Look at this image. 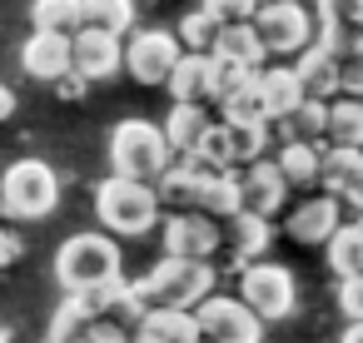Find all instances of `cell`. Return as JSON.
<instances>
[{
    "instance_id": "cell-14",
    "label": "cell",
    "mask_w": 363,
    "mask_h": 343,
    "mask_svg": "<svg viewBox=\"0 0 363 343\" xmlns=\"http://www.w3.org/2000/svg\"><path fill=\"white\" fill-rule=\"evenodd\" d=\"M164 90L174 100H189V105H209V90H214V55H199V50H184L164 80Z\"/></svg>"
},
{
    "instance_id": "cell-32",
    "label": "cell",
    "mask_w": 363,
    "mask_h": 343,
    "mask_svg": "<svg viewBox=\"0 0 363 343\" xmlns=\"http://www.w3.org/2000/svg\"><path fill=\"white\" fill-rule=\"evenodd\" d=\"M85 26L125 35L135 26V0H85Z\"/></svg>"
},
{
    "instance_id": "cell-23",
    "label": "cell",
    "mask_w": 363,
    "mask_h": 343,
    "mask_svg": "<svg viewBox=\"0 0 363 343\" xmlns=\"http://www.w3.org/2000/svg\"><path fill=\"white\" fill-rule=\"evenodd\" d=\"M204 130H209L204 105L174 100V110H169V120H164V140H169V150H174V154H189V150L199 145V135H204Z\"/></svg>"
},
{
    "instance_id": "cell-5",
    "label": "cell",
    "mask_w": 363,
    "mask_h": 343,
    "mask_svg": "<svg viewBox=\"0 0 363 343\" xmlns=\"http://www.w3.org/2000/svg\"><path fill=\"white\" fill-rule=\"evenodd\" d=\"M60 204V179L40 159H16L0 179V209L11 219H45Z\"/></svg>"
},
{
    "instance_id": "cell-3",
    "label": "cell",
    "mask_w": 363,
    "mask_h": 343,
    "mask_svg": "<svg viewBox=\"0 0 363 343\" xmlns=\"http://www.w3.org/2000/svg\"><path fill=\"white\" fill-rule=\"evenodd\" d=\"M150 308L164 303V308H199L209 293H214V269L209 259H179V254H164L145 279H140Z\"/></svg>"
},
{
    "instance_id": "cell-42",
    "label": "cell",
    "mask_w": 363,
    "mask_h": 343,
    "mask_svg": "<svg viewBox=\"0 0 363 343\" xmlns=\"http://www.w3.org/2000/svg\"><path fill=\"white\" fill-rule=\"evenodd\" d=\"M55 90H60V100H80V95H85V75H80V70H65V75L55 80Z\"/></svg>"
},
{
    "instance_id": "cell-22",
    "label": "cell",
    "mask_w": 363,
    "mask_h": 343,
    "mask_svg": "<svg viewBox=\"0 0 363 343\" xmlns=\"http://www.w3.org/2000/svg\"><path fill=\"white\" fill-rule=\"evenodd\" d=\"M323 249H328V269H333L338 279L363 274V224H358V219H353V224H338V229L323 239Z\"/></svg>"
},
{
    "instance_id": "cell-40",
    "label": "cell",
    "mask_w": 363,
    "mask_h": 343,
    "mask_svg": "<svg viewBox=\"0 0 363 343\" xmlns=\"http://www.w3.org/2000/svg\"><path fill=\"white\" fill-rule=\"evenodd\" d=\"M85 343H135V338L125 333L120 318L105 313V318H90V323H85Z\"/></svg>"
},
{
    "instance_id": "cell-10",
    "label": "cell",
    "mask_w": 363,
    "mask_h": 343,
    "mask_svg": "<svg viewBox=\"0 0 363 343\" xmlns=\"http://www.w3.org/2000/svg\"><path fill=\"white\" fill-rule=\"evenodd\" d=\"M219 244H224V234H219L214 214H204V209H179V214H169V224H164V254L209 259Z\"/></svg>"
},
{
    "instance_id": "cell-11",
    "label": "cell",
    "mask_w": 363,
    "mask_h": 343,
    "mask_svg": "<svg viewBox=\"0 0 363 343\" xmlns=\"http://www.w3.org/2000/svg\"><path fill=\"white\" fill-rule=\"evenodd\" d=\"M21 65H26V75L55 85L65 70H75V40H70V30H35L21 45Z\"/></svg>"
},
{
    "instance_id": "cell-15",
    "label": "cell",
    "mask_w": 363,
    "mask_h": 343,
    "mask_svg": "<svg viewBox=\"0 0 363 343\" xmlns=\"http://www.w3.org/2000/svg\"><path fill=\"white\" fill-rule=\"evenodd\" d=\"M219 174V169H204L194 154H184V164L169 159V169L160 174V204H174V209H199V194H204V179Z\"/></svg>"
},
{
    "instance_id": "cell-1",
    "label": "cell",
    "mask_w": 363,
    "mask_h": 343,
    "mask_svg": "<svg viewBox=\"0 0 363 343\" xmlns=\"http://www.w3.org/2000/svg\"><path fill=\"white\" fill-rule=\"evenodd\" d=\"M95 214L110 234H150L155 219H160V194L155 184L145 179H130V174H110L100 189H95Z\"/></svg>"
},
{
    "instance_id": "cell-45",
    "label": "cell",
    "mask_w": 363,
    "mask_h": 343,
    "mask_svg": "<svg viewBox=\"0 0 363 343\" xmlns=\"http://www.w3.org/2000/svg\"><path fill=\"white\" fill-rule=\"evenodd\" d=\"M11 115H16V95L0 85V120H11Z\"/></svg>"
},
{
    "instance_id": "cell-12",
    "label": "cell",
    "mask_w": 363,
    "mask_h": 343,
    "mask_svg": "<svg viewBox=\"0 0 363 343\" xmlns=\"http://www.w3.org/2000/svg\"><path fill=\"white\" fill-rule=\"evenodd\" d=\"M75 70L85 80H110L120 65H125V45L115 30H100V26H80L75 35Z\"/></svg>"
},
{
    "instance_id": "cell-33",
    "label": "cell",
    "mask_w": 363,
    "mask_h": 343,
    "mask_svg": "<svg viewBox=\"0 0 363 343\" xmlns=\"http://www.w3.org/2000/svg\"><path fill=\"white\" fill-rule=\"evenodd\" d=\"M174 35H179V45H184V50L209 55V50H214V40H219V21L199 6V11H189V16L179 21V30H174Z\"/></svg>"
},
{
    "instance_id": "cell-7",
    "label": "cell",
    "mask_w": 363,
    "mask_h": 343,
    "mask_svg": "<svg viewBox=\"0 0 363 343\" xmlns=\"http://www.w3.org/2000/svg\"><path fill=\"white\" fill-rule=\"evenodd\" d=\"M239 293H244V303H249L264 323H269V318H284V313L294 308V274L279 269V264L254 259V264H244V274H239Z\"/></svg>"
},
{
    "instance_id": "cell-39",
    "label": "cell",
    "mask_w": 363,
    "mask_h": 343,
    "mask_svg": "<svg viewBox=\"0 0 363 343\" xmlns=\"http://www.w3.org/2000/svg\"><path fill=\"white\" fill-rule=\"evenodd\" d=\"M204 11H209L219 26H239V21H254V16H259L254 0H204Z\"/></svg>"
},
{
    "instance_id": "cell-6",
    "label": "cell",
    "mask_w": 363,
    "mask_h": 343,
    "mask_svg": "<svg viewBox=\"0 0 363 343\" xmlns=\"http://www.w3.org/2000/svg\"><path fill=\"white\" fill-rule=\"evenodd\" d=\"M194 318H199V338H209V343H259L264 338V318L239 298L209 293Z\"/></svg>"
},
{
    "instance_id": "cell-16",
    "label": "cell",
    "mask_w": 363,
    "mask_h": 343,
    "mask_svg": "<svg viewBox=\"0 0 363 343\" xmlns=\"http://www.w3.org/2000/svg\"><path fill=\"white\" fill-rule=\"evenodd\" d=\"M135 343H199V318H194L189 308H164V303H155V308L140 318Z\"/></svg>"
},
{
    "instance_id": "cell-24",
    "label": "cell",
    "mask_w": 363,
    "mask_h": 343,
    "mask_svg": "<svg viewBox=\"0 0 363 343\" xmlns=\"http://www.w3.org/2000/svg\"><path fill=\"white\" fill-rule=\"evenodd\" d=\"M358 164H363V150H348V145L323 150V159H318V184H323V194H333V199L343 204V189L353 184Z\"/></svg>"
},
{
    "instance_id": "cell-20",
    "label": "cell",
    "mask_w": 363,
    "mask_h": 343,
    "mask_svg": "<svg viewBox=\"0 0 363 343\" xmlns=\"http://www.w3.org/2000/svg\"><path fill=\"white\" fill-rule=\"evenodd\" d=\"M209 55L234 60V65H249V70H264V60H269V50H264V40H259V26H254V21L219 26V40H214V50H209Z\"/></svg>"
},
{
    "instance_id": "cell-46",
    "label": "cell",
    "mask_w": 363,
    "mask_h": 343,
    "mask_svg": "<svg viewBox=\"0 0 363 343\" xmlns=\"http://www.w3.org/2000/svg\"><path fill=\"white\" fill-rule=\"evenodd\" d=\"M338 343H363V318H353V323L343 328V338H338Z\"/></svg>"
},
{
    "instance_id": "cell-29",
    "label": "cell",
    "mask_w": 363,
    "mask_h": 343,
    "mask_svg": "<svg viewBox=\"0 0 363 343\" xmlns=\"http://www.w3.org/2000/svg\"><path fill=\"white\" fill-rule=\"evenodd\" d=\"M199 209L214 214V219H234L239 214V174L234 169H219L204 179V194H199Z\"/></svg>"
},
{
    "instance_id": "cell-44",
    "label": "cell",
    "mask_w": 363,
    "mask_h": 343,
    "mask_svg": "<svg viewBox=\"0 0 363 343\" xmlns=\"http://www.w3.org/2000/svg\"><path fill=\"white\" fill-rule=\"evenodd\" d=\"M343 204H358V214H363V164H358V174H353V184L343 189Z\"/></svg>"
},
{
    "instance_id": "cell-36",
    "label": "cell",
    "mask_w": 363,
    "mask_h": 343,
    "mask_svg": "<svg viewBox=\"0 0 363 343\" xmlns=\"http://www.w3.org/2000/svg\"><path fill=\"white\" fill-rule=\"evenodd\" d=\"M338 95L363 100V35L338 45Z\"/></svg>"
},
{
    "instance_id": "cell-38",
    "label": "cell",
    "mask_w": 363,
    "mask_h": 343,
    "mask_svg": "<svg viewBox=\"0 0 363 343\" xmlns=\"http://www.w3.org/2000/svg\"><path fill=\"white\" fill-rule=\"evenodd\" d=\"M85 308L75 303V293H65V303H60V313H55V323H50V343H75V333H85Z\"/></svg>"
},
{
    "instance_id": "cell-43",
    "label": "cell",
    "mask_w": 363,
    "mask_h": 343,
    "mask_svg": "<svg viewBox=\"0 0 363 343\" xmlns=\"http://www.w3.org/2000/svg\"><path fill=\"white\" fill-rule=\"evenodd\" d=\"M16 259H21V239H16L11 229H0V269L16 264Z\"/></svg>"
},
{
    "instance_id": "cell-30",
    "label": "cell",
    "mask_w": 363,
    "mask_h": 343,
    "mask_svg": "<svg viewBox=\"0 0 363 343\" xmlns=\"http://www.w3.org/2000/svg\"><path fill=\"white\" fill-rule=\"evenodd\" d=\"M35 30H80L85 26V0H35L30 6Z\"/></svg>"
},
{
    "instance_id": "cell-18",
    "label": "cell",
    "mask_w": 363,
    "mask_h": 343,
    "mask_svg": "<svg viewBox=\"0 0 363 343\" xmlns=\"http://www.w3.org/2000/svg\"><path fill=\"white\" fill-rule=\"evenodd\" d=\"M294 75H298L303 95H318V100L338 95V50H328V45L298 50V55H294Z\"/></svg>"
},
{
    "instance_id": "cell-13",
    "label": "cell",
    "mask_w": 363,
    "mask_h": 343,
    "mask_svg": "<svg viewBox=\"0 0 363 343\" xmlns=\"http://www.w3.org/2000/svg\"><path fill=\"white\" fill-rule=\"evenodd\" d=\"M284 174H279V164H264V159H249V169L239 174V209H249V214H264V219H274L279 214V204H284Z\"/></svg>"
},
{
    "instance_id": "cell-9",
    "label": "cell",
    "mask_w": 363,
    "mask_h": 343,
    "mask_svg": "<svg viewBox=\"0 0 363 343\" xmlns=\"http://www.w3.org/2000/svg\"><path fill=\"white\" fill-rule=\"evenodd\" d=\"M179 55H184V45H179L174 30H135L130 45H125V70L140 85H164Z\"/></svg>"
},
{
    "instance_id": "cell-35",
    "label": "cell",
    "mask_w": 363,
    "mask_h": 343,
    "mask_svg": "<svg viewBox=\"0 0 363 343\" xmlns=\"http://www.w3.org/2000/svg\"><path fill=\"white\" fill-rule=\"evenodd\" d=\"M259 80V70H249V65H234V60H219L214 55V90H209V100L214 105H224L229 95H239L244 85H254Z\"/></svg>"
},
{
    "instance_id": "cell-41",
    "label": "cell",
    "mask_w": 363,
    "mask_h": 343,
    "mask_svg": "<svg viewBox=\"0 0 363 343\" xmlns=\"http://www.w3.org/2000/svg\"><path fill=\"white\" fill-rule=\"evenodd\" d=\"M338 308H343V318L353 323V318H363V274H353V279H343L338 283Z\"/></svg>"
},
{
    "instance_id": "cell-26",
    "label": "cell",
    "mask_w": 363,
    "mask_h": 343,
    "mask_svg": "<svg viewBox=\"0 0 363 343\" xmlns=\"http://www.w3.org/2000/svg\"><path fill=\"white\" fill-rule=\"evenodd\" d=\"M318 159H323V145L313 140H289L279 150V174L284 184H318Z\"/></svg>"
},
{
    "instance_id": "cell-2",
    "label": "cell",
    "mask_w": 363,
    "mask_h": 343,
    "mask_svg": "<svg viewBox=\"0 0 363 343\" xmlns=\"http://www.w3.org/2000/svg\"><path fill=\"white\" fill-rule=\"evenodd\" d=\"M169 159H174V150L164 140V125H150V120L115 125V135H110V164H115V174H130V179L155 184L169 169Z\"/></svg>"
},
{
    "instance_id": "cell-48",
    "label": "cell",
    "mask_w": 363,
    "mask_h": 343,
    "mask_svg": "<svg viewBox=\"0 0 363 343\" xmlns=\"http://www.w3.org/2000/svg\"><path fill=\"white\" fill-rule=\"evenodd\" d=\"M0 343H11V333H6V328H0Z\"/></svg>"
},
{
    "instance_id": "cell-37",
    "label": "cell",
    "mask_w": 363,
    "mask_h": 343,
    "mask_svg": "<svg viewBox=\"0 0 363 343\" xmlns=\"http://www.w3.org/2000/svg\"><path fill=\"white\" fill-rule=\"evenodd\" d=\"M224 125H249V120H269V110H264V95H259V85H244L239 95H229L224 105Z\"/></svg>"
},
{
    "instance_id": "cell-4",
    "label": "cell",
    "mask_w": 363,
    "mask_h": 343,
    "mask_svg": "<svg viewBox=\"0 0 363 343\" xmlns=\"http://www.w3.org/2000/svg\"><path fill=\"white\" fill-rule=\"evenodd\" d=\"M115 274H120V244L110 234H70L55 254V279L65 293L100 283V279H115Z\"/></svg>"
},
{
    "instance_id": "cell-31",
    "label": "cell",
    "mask_w": 363,
    "mask_h": 343,
    "mask_svg": "<svg viewBox=\"0 0 363 343\" xmlns=\"http://www.w3.org/2000/svg\"><path fill=\"white\" fill-rule=\"evenodd\" d=\"M189 154H194L204 169H234V140H229V125H209Z\"/></svg>"
},
{
    "instance_id": "cell-8",
    "label": "cell",
    "mask_w": 363,
    "mask_h": 343,
    "mask_svg": "<svg viewBox=\"0 0 363 343\" xmlns=\"http://www.w3.org/2000/svg\"><path fill=\"white\" fill-rule=\"evenodd\" d=\"M254 26H259V40H264V50L269 55H298V50H308L313 45V16L298 6V0H289V6H264L259 16H254Z\"/></svg>"
},
{
    "instance_id": "cell-34",
    "label": "cell",
    "mask_w": 363,
    "mask_h": 343,
    "mask_svg": "<svg viewBox=\"0 0 363 343\" xmlns=\"http://www.w3.org/2000/svg\"><path fill=\"white\" fill-rule=\"evenodd\" d=\"M229 140H234V164H249V159H264V150H269V120H249V125H229Z\"/></svg>"
},
{
    "instance_id": "cell-25",
    "label": "cell",
    "mask_w": 363,
    "mask_h": 343,
    "mask_svg": "<svg viewBox=\"0 0 363 343\" xmlns=\"http://www.w3.org/2000/svg\"><path fill=\"white\" fill-rule=\"evenodd\" d=\"M279 130L289 135V140H323L328 135V100H318V95H303L298 105H294V115H284L279 120Z\"/></svg>"
},
{
    "instance_id": "cell-19",
    "label": "cell",
    "mask_w": 363,
    "mask_h": 343,
    "mask_svg": "<svg viewBox=\"0 0 363 343\" xmlns=\"http://www.w3.org/2000/svg\"><path fill=\"white\" fill-rule=\"evenodd\" d=\"M333 229H338V199H333V194L303 199V204L289 214V239H294V244H323Z\"/></svg>"
},
{
    "instance_id": "cell-17",
    "label": "cell",
    "mask_w": 363,
    "mask_h": 343,
    "mask_svg": "<svg viewBox=\"0 0 363 343\" xmlns=\"http://www.w3.org/2000/svg\"><path fill=\"white\" fill-rule=\"evenodd\" d=\"M363 35V0H318V45L338 50Z\"/></svg>"
},
{
    "instance_id": "cell-28",
    "label": "cell",
    "mask_w": 363,
    "mask_h": 343,
    "mask_svg": "<svg viewBox=\"0 0 363 343\" xmlns=\"http://www.w3.org/2000/svg\"><path fill=\"white\" fill-rule=\"evenodd\" d=\"M269 229H274V219L239 209V214H234V234H229V239H234V259H239V264L264 259V249H269Z\"/></svg>"
},
{
    "instance_id": "cell-47",
    "label": "cell",
    "mask_w": 363,
    "mask_h": 343,
    "mask_svg": "<svg viewBox=\"0 0 363 343\" xmlns=\"http://www.w3.org/2000/svg\"><path fill=\"white\" fill-rule=\"evenodd\" d=\"M254 6H259V11H264V6H289V0H254Z\"/></svg>"
},
{
    "instance_id": "cell-49",
    "label": "cell",
    "mask_w": 363,
    "mask_h": 343,
    "mask_svg": "<svg viewBox=\"0 0 363 343\" xmlns=\"http://www.w3.org/2000/svg\"><path fill=\"white\" fill-rule=\"evenodd\" d=\"M358 224H363V214H358Z\"/></svg>"
},
{
    "instance_id": "cell-21",
    "label": "cell",
    "mask_w": 363,
    "mask_h": 343,
    "mask_svg": "<svg viewBox=\"0 0 363 343\" xmlns=\"http://www.w3.org/2000/svg\"><path fill=\"white\" fill-rule=\"evenodd\" d=\"M254 85H259V95H264V110H269V120H284V115H294V105L303 100V85H298L294 65H264Z\"/></svg>"
},
{
    "instance_id": "cell-27",
    "label": "cell",
    "mask_w": 363,
    "mask_h": 343,
    "mask_svg": "<svg viewBox=\"0 0 363 343\" xmlns=\"http://www.w3.org/2000/svg\"><path fill=\"white\" fill-rule=\"evenodd\" d=\"M328 145H348V150H363V100L353 95H338L328 105Z\"/></svg>"
}]
</instances>
